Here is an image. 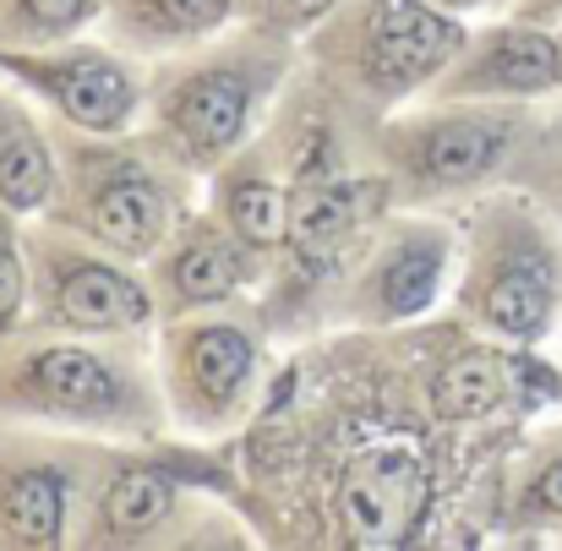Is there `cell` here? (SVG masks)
<instances>
[{"label":"cell","mask_w":562,"mask_h":551,"mask_svg":"<svg viewBox=\"0 0 562 551\" xmlns=\"http://www.w3.org/2000/svg\"><path fill=\"white\" fill-rule=\"evenodd\" d=\"M0 420L99 442H154L170 426V404L143 334L22 328L0 345Z\"/></svg>","instance_id":"1"},{"label":"cell","mask_w":562,"mask_h":551,"mask_svg":"<svg viewBox=\"0 0 562 551\" xmlns=\"http://www.w3.org/2000/svg\"><path fill=\"white\" fill-rule=\"evenodd\" d=\"M295 38L240 22V33H218L187 55H170L148 77V143L176 159L187 176L207 181L224 159L257 143L290 66Z\"/></svg>","instance_id":"2"},{"label":"cell","mask_w":562,"mask_h":551,"mask_svg":"<svg viewBox=\"0 0 562 551\" xmlns=\"http://www.w3.org/2000/svg\"><path fill=\"white\" fill-rule=\"evenodd\" d=\"M459 317L503 345L536 350L562 312V240L525 191L481 196L459 224Z\"/></svg>","instance_id":"3"},{"label":"cell","mask_w":562,"mask_h":551,"mask_svg":"<svg viewBox=\"0 0 562 551\" xmlns=\"http://www.w3.org/2000/svg\"><path fill=\"white\" fill-rule=\"evenodd\" d=\"M55 148H60V191L49 213L77 235L99 240L104 251L148 268L154 251L170 240V229L187 218L196 176L165 159L148 137L137 143V132L93 137L55 121Z\"/></svg>","instance_id":"4"},{"label":"cell","mask_w":562,"mask_h":551,"mask_svg":"<svg viewBox=\"0 0 562 551\" xmlns=\"http://www.w3.org/2000/svg\"><path fill=\"white\" fill-rule=\"evenodd\" d=\"M312 33L323 77L382 115L426 99L470 38L464 16L437 0H339Z\"/></svg>","instance_id":"5"},{"label":"cell","mask_w":562,"mask_h":551,"mask_svg":"<svg viewBox=\"0 0 562 551\" xmlns=\"http://www.w3.org/2000/svg\"><path fill=\"white\" fill-rule=\"evenodd\" d=\"M525 137V115L497 99H426L382 115L372 132L376 170L393 207H437L492 185Z\"/></svg>","instance_id":"6"},{"label":"cell","mask_w":562,"mask_h":551,"mask_svg":"<svg viewBox=\"0 0 562 551\" xmlns=\"http://www.w3.org/2000/svg\"><path fill=\"white\" fill-rule=\"evenodd\" d=\"M27 268H33V306L27 328L44 334H148L159 328V295L148 273L99 240L77 235L55 213L27 218Z\"/></svg>","instance_id":"7"},{"label":"cell","mask_w":562,"mask_h":551,"mask_svg":"<svg viewBox=\"0 0 562 551\" xmlns=\"http://www.w3.org/2000/svg\"><path fill=\"white\" fill-rule=\"evenodd\" d=\"M323 497L345 547H415L437 508V459L415 426H367L334 453Z\"/></svg>","instance_id":"8"},{"label":"cell","mask_w":562,"mask_h":551,"mask_svg":"<svg viewBox=\"0 0 562 551\" xmlns=\"http://www.w3.org/2000/svg\"><path fill=\"white\" fill-rule=\"evenodd\" d=\"M154 361L165 382L170 426L187 437H229L262 393V334L251 317L213 306L159 323Z\"/></svg>","instance_id":"9"},{"label":"cell","mask_w":562,"mask_h":551,"mask_svg":"<svg viewBox=\"0 0 562 551\" xmlns=\"http://www.w3.org/2000/svg\"><path fill=\"white\" fill-rule=\"evenodd\" d=\"M420 404L431 426H492L503 415H530L562 393V376L525 356V345L475 339L459 317L453 328H431L415 345Z\"/></svg>","instance_id":"10"},{"label":"cell","mask_w":562,"mask_h":551,"mask_svg":"<svg viewBox=\"0 0 562 551\" xmlns=\"http://www.w3.org/2000/svg\"><path fill=\"white\" fill-rule=\"evenodd\" d=\"M290 191H295V213H290L284 257H290L301 290L345 284V273L367 257V246L376 240V229L387 224V207H393L382 170L356 176L339 159V148L328 143V132H317L301 154Z\"/></svg>","instance_id":"11"},{"label":"cell","mask_w":562,"mask_h":551,"mask_svg":"<svg viewBox=\"0 0 562 551\" xmlns=\"http://www.w3.org/2000/svg\"><path fill=\"white\" fill-rule=\"evenodd\" d=\"M459 268V229L431 218L426 207H398L376 229L367 257L339 284V323L361 334H387L420 323L442 284Z\"/></svg>","instance_id":"12"},{"label":"cell","mask_w":562,"mask_h":551,"mask_svg":"<svg viewBox=\"0 0 562 551\" xmlns=\"http://www.w3.org/2000/svg\"><path fill=\"white\" fill-rule=\"evenodd\" d=\"M0 77H11L27 99H38L44 115L93 137L137 132L143 126L137 115L148 110V71L121 44L60 38V44L0 49Z\"/></svg>","instance_id":"13"},{"label":"cell","mask_w":562,"mask_h":551,"mask_svg":"<svg viewBox=\"0 0 562 551\" xmlns=\"http://www.w3.org/2000/svg\"><path fill=\"white\" fill-rule=\"evenodd\" d=\"M88 459L82 437L0 420V551L71 547Z\"/></svg>","instance_id":"14"},{"label":"cell","mask_w":562,"mask_h":551,"mask_svg":"<svg viewBox=\"0 0 562 551\" xmlns=\"http://www.w3.org/2000/svg\"><path fill=\"white\" fill-rule=\"evenodd\" d=\"M181 519H187V497L170 464L110 442L93 448L71 547H159L176 536Z\"/></svg>","instance_id":"15"},{"label":"cell","mask_w":562,"mask_h":551,"mask_svg":"<svg viewBox=\"0 0 562 551\" xmlns=\"http://www.w3.org/2000/svg\"><path fill=\"white\" fill-rule=\"evenodd\" d=\"M268 262L273 257H262L246 235H235L213 207H187V218L170 229V240L154 251L143 273L159 295V323H170L187 312L246 301L268 279Z\"/></svg>","instance_id":"16"},{"label":"cell","mask_w":562,"mask_h":551,"mask_svg":"<svg viewBox=\"0 0 562 551\" xmlns=\"http://www.w3.org/2000/svg\"><path fill=\"white\" fill-rule=\"evenodd\" d=\"M562 88V44L530 16L486 22L470 27L464 49L453 66L431 82L426 99H497V104H525L547 99Z\"/></svg>","instance_id":"17"},{"label":"cell","mask_w":562,"mask_h":551,"mask_svg":"<svg viewBox=\"0 0 562 551\" xmlns=\"http://www.w3.org/2000/svg\"><path fill=\"white\" fill-rule=\"evenodd\" d=\"M207 207L246 235L262 257H279L290 246V213H295V191L290 181L268 165L262 143H246L235 159H224L207 176Z\"/></svg>","instance_id":"18"},{"label":"cell","mask_w":562,"mask_h":551,"mask_svg":"<svg viewBox=\"0 0 562 551\" xmlns=\"http://www.w3.org/2000/svg\"><path fill=\"white\" fill-rule=\"evenodd\" d=\"M60 191V148L55 132L38 115V99H27L11 77L0 82V207L16 218H38L55 207Z\"/></svg>","instance_id":"19"},{"label":"cell","mask_w":562,"mask_h":551,"mask_svg":"<svg viewBox=\"0 0 562 551\" xmlns=\"http://www.w3.org/2000/svg\"><path fill=\"white\" fill-rule=\"evenodd\" d=\"M240 16V0H104L110 44L132 55H187L196 44L218 38Z\"/></svg>","instance_id":"20"},{"label":"cell","mask_w":562,"mask_h":551,"mask_svg":"<svg viewBox=\"0 0 562 551\" xmlns=\"http://www.w3.org/2000/svg\"><path fill=\"white\" fill-rule=\"evenodd\" d=\"M104 22V0H0V49L60 44Z\"/></svg>","instance_id":"21"},{"label":"cell","mask_w":562,"mask_h":551,"mask_svg":"<svg viewBox=\"0 0 562 551\" xmlns=\"http://www.w3.org/2000/svg\"><path fill=\"white\" fill-rule=\"evenodd\" d=\"M33 306V268H27V218L0 207V345L27 328Z\"/></svg>","instance_id":"22"},{"label":"cell","mask_w":562,"mask_h":551,"mask_svg":"<svg viewBox=\"0 0 562 551\" xmlns=\"http://www.w3.org/2000/svg\"><path fill=\"white\" fill-rule=\"evenodd\" d=\"M514 519L519 525H562V448L530 464V475L514 492Z\"/></svg>","instance_id":"23"},{"label":"cell","mask_w":562,"mask_h":551,"mask_svg":"<svg viewBox=\"0 0 562 551\" xmlns=\"http://www.w3.org/2000/svg\"><path fill=\"white\" fill-rule=\"evenodd\" d=\"M339 0H240V22L251 27H268V33H284V38H301L312 33Z\"/></svg>","instance_id":"24"},{"label":"cell","mask_w":562,"mask_h":551,"mask_svg":"<svg viewBox=\"0 0 562 551\" xmlns=\"http://www.w3.org/2000/svg\"><path fill=\"white\" fill-rule=\"evenodd\" d=\"M437 5H448V11L470 16V11H492V5H508V0H437Z\"/></svg>","instance_id":"25"},{"label":"cell","mask_w":562,"mask_h":551,"mask_svg":"<svg viewBox=\"0 0 562 551\" xmlns=\"http://www.w3.org/2000/svg\"><path fill=\"white\" fill-rule=\"evenodd\" d=\"M547 11H562V0H519V16H530V22H541Z\"/></svg>","instance_id":"26"},{"label":"cell","mask_w":562,"mask_h":551,"mask_svg":"<svg viewBox=\"0 0 562 551\" xmlns=\"http://www.w3.org/2000/svg\"><path fill=\"white\" fill-rule=\"evenodd\" d=\"M558 185H562V176H558Z\"/></svg>","instance_id":"27"}]
</instances>
